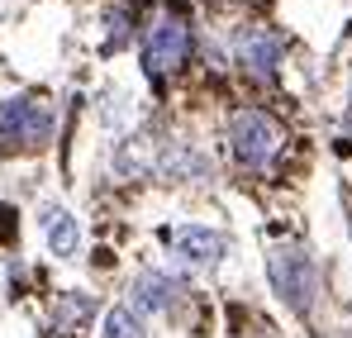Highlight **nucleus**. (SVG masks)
<instances>
[{
  "instance_id": "nucleus-2",
  "label": "nucleus",
  "mask_w": 352,
  "mask_h": 338,
  "mask_svg": "<svg viewBox=\"0 0 352 338\" xmlns=\"http://www.w3.org/2000/svg\"><path fill=\"white\" fill-rule=\"evenodd\" d=\"M53 105L43 96H14V101H0V148H14V153H34L53 138Z\"/></svg>"
},
{
  "instance_id": "nucleus-9",
  "label": "nucleus",
  "mask_w": 352,
  "mask_h": 338,
  "mask_svg": "<svg viewBox=\"0 0 352 338\" xmlns=\"http://www.w3.org/2000/svg\"><path fill=\"white\" fill-rule=\"evenodd\" d=\"M43 233H48V248L58 253V257H76V248H81V229L76 220L67 215V210H43Z\"/></svg>"
},
{
  "instance_id": "nucleus-8",
  "label": "nucleus",
  "mask_w": 352,
  "mask_h": 338,
  "mask_svg": "<svg viewBox=\"0 0 352 338\" xmlns=\"http://www.w3.org/2000/svg\"><path fill=\"white\" fill-rule=\"evenodd\" d=\"M91 315H96V295H86V291L62 295L58 315H53V334H81V329L91 324Z\"/></svg>"
},
{
  "instance_id": "nucleus-4",
  "label": "nucleus",
  "mask_w": 352,
  "mask_h": 338,
  "mask_svg": "<svg viewBox=\"0 0 352 338\" xmlns=\"http://www.w3.org/2000/svg\"><path fill=\"white\" fill-rule=\"evenodd\" d=\"M186 57H190V24H186L176 10L153 14L148 39H143V72H148L153 81H162V76H172Z\"/></svg>"
},
{
  "instance_id": "nucleus-12",
  "label": "nucleus",
  "mask_w": 352,
  "mask_h": 338,
  "mask_svg": "<svg viewBox=\"0 0 352 338\" xmlns=\"http://www.w3.org/2000/svg\"><path fill=\"white\" fill-rule=\"evenodd\" d=\"M129 43V10H119L115 19H110V39H105V48H124Z\"/></svg>"
},
{
  "instance_id": "nucleus-11",
  "label": "nucleus",
  "mask_w": 352,
  "mask_h": 338,
  "mask_svg": "<svg viewBox=\"0 0 352 338\" xmlns=\"http://www.w3.org/2000/svg\"><path fill=\"white\" fill-rule=\"evenodd\" d=\"M162 171L167 176H205V158L195 153V148H186V143H176L172 153H167V162H162Z\"/></svg>"
},
{
  "instance_id": "nucleus-7",
  "label": "nucleus",
  "mask_w": 352,
  "mask_h": 338,
  "mask_svg": "<svg viewBox=\"0 0 352 338\" xmlns=\"http://www.w3.org/2000/svg\"><path fill=\"white\" fill-rule=\"evenodd\" d=\"M176 291H181L176 277H167V272H143V277L133 282V305H138V310H167L176 300Z\"/></svg>"
},
{
  "instance_id": "nucleus-13",
  "label": "nucleus",
  "mask_w": 352,
  "mask_h": 338,
  "mask_svg": "<svg viewBox=\"0 0 352 338\" xmlns=\"http://www.w3.org/2000/svg\"><path fill=\"white\" fill-rule=\"evenodd\" d=\"M348 124H352V96H348Z\"/></svg>"
},
{
  "instance_id": "nucleus-6",
  "label": "nucleus",
  "mask_w": 352,
  "mask_h": 338,
  "mask_svg": "<svg viewBox=\"0 0 352 338\" xmlns=\"http://www.w3.org/2000/svg\"><path fill=\"white\" fill-rule=\"evenodd\" d=\"M172 248H176V257H186V262H200V267H210V262H219V257H224L229 238H224L219 229L186 224V229H176V233H172Z\"/></svg>"
},
{
  "instance_id": "nucleus-3",
  "label": "nucleus",
  "mask_w": 352,
  "mask_h": 338,
  "mask_svg": "<svg viewBox=\"0 0 352 338\" xmlns=\"http://www.w3.org/2000/svg\"><path fill=\"white\" fill-rule=\"evenodd\" d=\"M281 143H286V134L267 110H238L229 119V148L248 171H267L272 158L281 153Z\"/></svg>"
},
{
  "instance_id": "nucleus-5",
  "label": "nucleus",
  "mask_w": 352,
  "mask_h": 338,
  "mask_svg": "<svg viewBox=\"0 0 352 338\" xmlns=\"http://www.w3.org/2000/svg\"><path fill=\"white\" fill-rule=\"evenodd\" d=\"M281 53H286V39H281L276 29H267V24L243 29V39H238V62H243L257 81H272V76H276Z\"/></svg>"
},
{
  "instance_id": "nucleus-1",
  "label": "nucleus",
  "mask_w": 352,
  "mask_h": 338,
  "mask_svg": "<svg viewBox=\"0 0 352 338\" xmlns=\"http://www.w3.org/2000/svg\"><path fill=\"white\" fill-rule=\"evenodd\" d=\"M267 277H272V291L291 305L295 315H309V310H314V300H319V267H314V257H309L300 243L272 248Z\"/></svg>"
},
{
  "instance_id": "nucleus-10",
  "label": "nucleus",
  "mask_w": 352,
  "mask_h": 338,
  "mask_svg": "<svg viewBox=\"0 0 352 338\" xmlns=\"http://www.w3.org/2000/svg\"><path fill=\"white\" fill-rule=\"evenodd\" d=\"M100 338H148L143 315H138L133 305H115V310H105V319H100Z\"/></svg>"
}]
</instances>
